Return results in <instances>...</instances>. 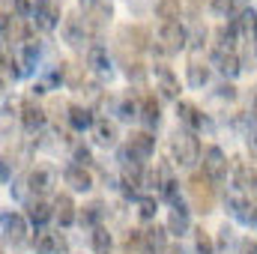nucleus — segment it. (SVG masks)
I'll list each match as a JSON object with an SVG mask.
<instances>
[{"label":"nucleus","instance_id":"1","mask_svg":"<svg viewBox=\"0 0 257 254\" xmlns=\"http://www.w3.org/2000/svg\"><path fill=\"white\" fill-rule=\"evenodd\" d=\"M171 159H174V165H180V168H194V165L203 159V150H200V141H197L194 132L177 129V132L171 135Z\"/></svg>","mask_w":257,"mask_h":254},{"label":"nucleus","instance_id":"2","mask_svg":"<svg viewBox=\"0 0 257 254\" xmlns=\"http://www.w3.org/2000/svg\"><path fill=\"white\" fill-rule=\"evenodd\" d=\"M186 45H189V30L183 24H162L159 33H156V42H153V48L162 51V54H168V57L180 54Z\"/></svg>","mask_w":257,"mask_h":254},{"label":"nucleus","instance_id":"3","mask_svg":"<svg viewBox=\"0 0 257 254\" xmlns=\"http://www.w3.org/2000/svg\"><path fill=\"white\" fill-rule=\"evenodd\" d=\"M60 33H63V42L69 45V48H84L96 30L87 24V18H84L81 12H72V15H66V18H63ZM87 48H90V45H87Z\"/></svg>","mask_w":257,"mask_h":254},{"label":"nucleus","instance_id":"4","mask_svg":"<svg viewBox=\"0 0 257 254\" xmlns=\"http://www.w3.org/2000/svg\"><path fill=\"white\" fill-rule=\"evenodd\" d=\"M203 177L212 183V186H221L224 180H227V171H230V165H227V156H224V150L221 147H206L203 150Z\"/></svg>","mask_w":257,"mask_h":254},{"label":"nucleus","instance_id":"5","mask_svg":"<svg viewBox=\"0 0 257 254\" xmlns=\"http://www.w3.org/2000/svg\"><path fill=\"white\" fill-rule=\"evenodd\" d=\"M189 197H192V206L197 212H212V206H215V191H212V183L203 177V174H192L189 177Z\"/></svg>","mask_w":257,"mask_h":254},{"label":"nucleus","instance_id":"6","mask_svg":"<svg viewBox=\"0 0 257 254\" xmlns=\"http://www.w3.org/2000/svg\"><path fill=\"white\" fill-rule=\"evenodd\" d=\"M78 9H81V15L87 18V24L96 33L114 18V3L111 0H78Z\"/></svg>","mask_w":257,"mask_h":254},{"label":"nucleus","instance_id":"7","mask_svg":"<svg viewBox=\"0 0 257 254\" xmlns=\"http://www.w3.org/2000/svg\"><path fill=\"white\" fill-rule=\"evenodd\" d=\"M0 224H3V242H6V245L18 248V245L27 242V218H24V215L6 209V212L0 215Z\"/></svg>","mask_w":257,"mask_h":254},{"label":"nucleus","instance_id":"8","mask_svg":"<svg viewBox=\"0 0 257 254\" xmlns=\"http://www.w3.org/2000/svg\"><path fill=\"white\" fill-rule=\"evenodd\" d=\"M30 21H33V27L42 30V33H51V30L63 27V24H60V3H57V0H39V6H36V12H33Z\"/></svg>","mask_w":257,"mask_h":254},{"label":"nucleus","instance_id":"9","mask_svg":"<svg viewBox=\"0 0 257 254\" xmlns=\"http://www.w3.org/2000/svg\"><path fill=\"white\" fill-rule=\"evenodd\" d=\"M57 186V177H54V171L51 168H45V165H36L30 174H27V189L33 197H45V194H51Z\"/></svg>","mask_w":257,"mask_h":254},{"label":"nucleus","instance_id":"10","mask_svg":"<svg viewBox=\"0 0 257 254\" xmlns=\"http://www.w3.org/2000/svg\"><path fill=\"white\" fill-rule=\"evenodd\" d=\"M153 72H156V90H159V96L168 99V102H180V81H177L174 69L165 63H156Z\"/></svg>","mask_w":257,"mask_h":254},{"label":"nucleus","instance_id":"11","mask_svg":"<svg viewBox=\"0 0 257 254\" xmlns=\"http://www.w3.org/2000/svg\"><path fill=\"white\" fill-rule=\"evenodd\" d=\"M33 248L36 254H66V236L60 230H48V227H42V230H36L33 233Z\"/></svg>","mask_w":257,"mask_h":254},{"label":"nucleus","instance_id":"12","mask_svg":"<svg viewBox=\"0 0 257 254\" xmlns=\"http://www.w3.org/2000/svg\"><path fill=\"white\" fill-rule=\"evenodd\" d=\"M117 42H120L123 51L132 48V54H141V51L150 48V33H147L144 27H132V24H126V27L117 30Z\"/></svg>","mask_w":257,"mask_h":254},{"label":"nucleus","instance_id":"13","mask_svg":"<svg viewBox=\"0 0 257 254\" xmlns=\"http://www.w3.org/2000/svg\"><path fill=\"white\" fill-rule=\"evenodd\" d=\"M126 150L132 153V159H138L141 165L153 159V150H156V138L150 132H132L126 141Z\"/></svg>","mask_w":257,"mask_h":254},{"label":"nucleus","instance_id":"14","mask_svg":"<svg viewBox=\"0 0 257 254\" xmlns=\"http://www.w3.org/2000/svg\"><path fill=\"white\" fill-rule=\"evenodd\" d=\"M212 66L224 78H236L242 72V57L236 54V48H218V51H212Z\"/></svg>","mask_w":257,"mask_h":254},{"label":"nucleus","instance_id":"15","mask_svg":"<svg viewBox=\"0 0 257 254\" xmlns=\"http://www.w3.org/2000/svg\"><path fill=\"white\" fill-rule=\"evenodd\" d=\"M51 218H54V203H48L45 197H30L27 200V221L36 224V230H42Z\"/></svg>","mask_w":257,"mask_h":254},{"label":"nucleus","instance_id":"16","mask_svg":"<svg viewBox=\"0 0 257 254\" xmlns=\"http://www.w3.org/2000/svg\"><path fill=\"white\" fill-rule=\"evenodd\" d=\"M233 27H236V36L248 45H257V9H242L236 18H233Z\"/></svg>","mask_w":257,"mask_h":254},{"label":"nucleus","instance_id":"17","mask_svg":"<svg viewBox=\"0 0 257 254\" xmlns=\"http://www.w3.org/2000/svg\"><path fill=\"white\" fill-rule=\"evenodd\" d=\"M168 230L165 227H159V224H150L147 230H144V245H141V251L144 254H168Z\"/></svg>","mask_w":257,"mask_h":254},{"label":"nucleus","instance_id":"18","mask_svg":"<svg viewBox=\"0 0 257 254\" xmlns=\"http://www.w3.org/2000/svg\"><path fill=\"white\" fill-rule=\"evenodd\" d=\"M177 120H180L183 129H189V132H194V135L206 126V117L200 114V108L192 105V102H177Z\"/></svg>","mask_w":257,"mask_h":254},{"label":"nucleus","instance_id":"19","mask_svg":"<svg viewBox=\"0 0 257 254\" xmlns=\"http://www.w3.org/2000/svg\"><path fill=\"white\" fill-rule=\"evenodd\" d=\"M63 183L72 191H90L93 189V177H90V171L81 168V165H69V168H66L63 171Z\"/></svg>","mask_w":257,"mask_h":254},{"label":"nucleus","instance_id":"20","mask_svg":"<svg viewBox=\"0 0 257 254\" xmlns=\"http://www.w3.org/2000/svg\"><path fill=\"white\" fill-rule=\"evenodd\" d=\"M21 126L27 129L30 135H36L39 129L45 126V108H39L33 99L24 102V105H21Z\"/></svg>","mask_w":257,"mask_h":254},{"label":"nucleus","instance_id":"21","mask_svg":"<svg viewBox=\"0 0 257 254\" xmlns=\"http://www.w3.org/2000/svg\"><path fill=\"white\" fill-rule=\"evenodd\" d=\"M87 66L96 72V75H111V57H108V48L93 42L87 48Z\"/></svg>","mask_w":257,"mask_h":254},{"label":"nucleus","instance_id":"22","mask_svg":"<svg viewBox=\"0 0 257 254\" xmlns=\"http://www.w3.org/2000/svg\"><path fill=\"white\" fill-rule=\"evenodd\" d=\"M54 218L60 221V227L75 224V218H78V209H75V200H72V194H57V197H54Z\"/></svg>","mask_w":257,"mask_h":254},{"label":"nucleus","instance_id":"23","mask_svg":"<svg viewBox=\"0 0 257 254\" xmlns=\"http://www.w3.org/2000/svg\"><path fill=\"white\" fill-rule=\"evenodd\" d=\"M66 120H69V126L75 129V132H87V129L96 126V117H93V111H90V108H84V105H69V114H66Z\"/></svg>","mask_w":257,"mask_h":254},{"label":"nucleus","instance_id":"24","mask_svg":"<svg viewBox=\"0 0 257 254\" xmlns=\"http://www.w3.org/2000/svg\"><path fill=\"white\" fill-rule=\"evenodd\" d=\"M117 123L114 120H96V126H93V141L99 144V147H117Z\"/></svg>","mask_w":257,"mask_h":254},{"label":"nucleus","instance_id":"25","mask_svg":"<svg viewBox=\"0 0 257 254\" xmlns=\"http://www.w3.org/2000/svg\"><path fill=\"white\" fill-rule=\"evenodd\" d=\"M141 123L147 129H156L159 126V120H162V111H159V99L156 96H141V117H138Z\"/></svg>","mask_w":257,"mask_h":254},{"label":"nucleus","instance_id":"26","mask_svg":"<svg viewBox=\"0 0 257 254\" xmlns=\"http://www.w3.org/2000/svg\"><path fill=\"white\" fill-rule=\"evenodd\" d=\"M102 218H105V206H102V200H93V203H87V206L78 212V221H81L84 227H90V230L102 227Z\"/></svg>","mask_w":257,"mask_h":254},{"label":"nucleus","instance_id":"27","mask_svg":"<svg viewBox=\"0 0 257 254\" xmlns=\"http://www.w3.org/2000/svg\"><path fill=\"white\" fill-rule=\"evenodd\" d=\"M183 15V0H159L156 3V18H162V24H180Z\"/></svg>","mask_w":257,"mask_h":254},{"label":"nucleus","instance_id":"28","mask_svg":"<svg viewBox=\"0 0 257 254\" xmlns=\"http://www.w3.org/2000/svg\"><path fill=\"white\" fill-rule=\"evenodd\" d=\"M186 81H189V87L200 90V87L209 81V66L200 63V57H192V60H189V66H186Z\"/></svg>","mask_w":257,"mask_h":254},{"label":"nucleus","instance_id":"29","mask_svg":"<svg viewBox=\"0 0 257 254\" xmlns=\"http://www.w3.org/2000/svg\"><path fill=\"white\" fill-rule=\"evenodd\" d=\"M233 183H236V189H242V191L257 189V168L254 165H248V162H236Z\"/></svg>","mask_w":257,"mask_h":254},{"label":"nucleus","instance_id":"30","mask_svg":"<svg viewBox=\"0 0 257 254\" xmlns=\"http://www.w3.org/2000/svg\"><path fill=\"white\" fill-rule=\"evenodd\" d=\"M227 206H230V215H233L236 221H242V224H254V221H251L254 200H248V197H230Z\"/></svg>","mask_w":257,"mask_h":254},{"label":"nucleus","instance_id":"31","mask_svg":"<svg viewBox=\"0 0 257 254\" xmlns=\"http://www.w3.org/2000/svg\"><path fill=\"white\" fill-rule=\"evenodd\" d=\"M189 209L186 206H177V209H171V215H168V233H174V236H183V233H189Z\"/></svg>","mask_w":257,"mask_h":254},{"label":"nucleus","instance_id":"32","mask_svg":"<svg viewBox=\"0 0 257 254\" xmlns=\"http://www.w3.org/2000/svg\"><path fill=\"white\" fill-rule=\"evenodd\" d=\"M42 60V42L39 39H30V42H24V48H21V63H24V72H30V69H36Z\"/></svg>","mask_w":257,"mask_h":254},{"label":"nucleus","instance_id":"33","mask_svg":"<svg viewBox=\"0 0 257 254\" xmlns=\"http://www.w3.org/2000/svg\"><path fill=\"white\" fill-rule=\"evenodd\" d=\"M209 6H212V12H215V15L230 18V21H233L242 9H248V6H245V0H212Z\"/></svg>","mask_w":257,"mask_h":254},{"label":"nucleus","instance_id":"34","mask_svg":"<svg viewBox=\"0 0 257 254\" xmlns=\"http://www.w3.org/2000/svg\"><path fill=\"white\" fill-rule=\"evenodd\" d=\"M90 242H93V251L96 254H111L114 248V239H111V230L102 224V227H96L93 233H90Z\"/></svg>","mask_w":257,"mask_h":254},{"label":"nucleus","instance_id":"35","mask_svg":"<svg viewBox=\"0 0 257 254\" xmlns=\"http://www.w3.org/2000/svg\"><path fill=\"white\" fill-rule=\"evenodd\" d=\"M194 254H218L215 239L206 230H194Z\"/></svg>","mask_w":257,"mask_h":254},{"label":"nucleus","instance_id":"36","mask_svg":"<svg viewBox=\"0 0 257 254\" xmlns=\"http://www.w3.org/2000/svg\"><path fill=\"white\" fill-rule=\"evenodd\" d=\"M123 75H126L128 81L141 84V81L147 78V66L141 63V60H123Z\"/></svg>","mask_w":257,"mask_h":254},{"label":"nucleus","instance_id":"37","mask_svg":"<svg viewBox=\"0 0 257 254\" xmlns=\"http://www.w3.org/2000/svg\"><path fill=\"white\" fill-rule=\"evenodd\" d=\"M156 209H159V200L156 197H138V215L144 218V221H153L156 218Z\"/></svg>","mask_w":257,"mask_h":254},{"label":"nucleus","instance_id":"38","mask_svg":"<svg viewBox=\"0 0 257 254\" xmlns=\"http://www.w3.org/2000/svg\"><path fill=\"white\" fill-rule=\"evenodd\" d=\"M63 78L69 87H75V90H84V78H81V69L75 63H63Z\"/></svg>","mask_w":257,"mask_h":254},{"label":"nucleus","instance_id":"39","mask_svg":"<svg viewBox=\"0 0 257 254\" xmlns=\"http://www.w3.org/2000/svg\"><path fill=\"white\" fill-rule=\"evenodd\" d=\"M72 165H81V168H87L90 162H93V156H90V150L87 147H81V144H75V150H72Z\"/></svg>","mask_w":257,"mask_h":254},{"label":"nucleus","instance_id":"40","mask_svg":"<svg viewBox=\"0 0 257 254\" xmlns=\"http://www.w3.org/2000/svg\"><path fill=\"white\" fill-rule=\"evenodd\" d=\"M203 42H206V27L194 24V30L189 33V45H192V48H203Z\"/></svg>","mask_w":257,"mask_h":254},{"label":"nucleus","instance_id":"41","mask_svg":"<svg viewBox=\"0 0 257 254\" xmlns=\"http://www.w3.org/2000/svg\"><path fill=\"white\" fill-rule=\"evenodd\" d=\"M245 138H248V147L251 153H257V120L248 114V129H245Z\"/></svg>","mask_w":257,"mask_h":254},{"label":"nucleus","instance_id":"42","mask_svg":"<svg viewBox=\"0 0 257 254\" xmlns=\"http://www.w3.org/2000/svg\"><path fill=\"white\" fill-rule=\"evenodd\" d=\"M215 96H218V99H236V87H233V84H221Z\"/></svg>","mask_w":257,"mask_h":254},{"label":"nucleus","instance_id":"43","mask_svg":"<svg viewBox=\"0 0 257 254\" xmlns=\"http://www.w3.org/2000/svg\"><path fill=\"white\" fill-rule=\"evenodd\" d=\"M242 254H257V239H245L242 242Z\"/></svg>","mask_w":257,"mask_h":254},{"label":"nucleus","instance_id":"44","mask_svg":"<svg viewBox=\"0 0 257 254\" xmlns=\"http://www.w3.org/2000/svg\"><path fill=\"white\" fill-rule=\"evenodd\" d=\"M3 183H9V159H3Z\"/></svg>","mask_w":257,"mask_h":254},{"label":"nucleus","instance_id":"45","mask_svg":"<svg viewBox=\"0 0 257 254\" xmlns=\"http://www.w3.org/2000/svg\"><path fill=\"white\" fill-rule=\"evenodd\" d=\"M251 117L257 120V93H254V99H251Z\"/></svg>","mask_w":257,"mask_h":254},{"label":"nucleus","instance_id":"46","mask_svg":"<svg viewBox=\"0 0 257 254\" xmlns=\"http://www.w3.org/2000/svg\"><path fill=\"white\" fill-rule=\"evenodd\" d=\"M168 254H183V248H180V245H171V248H168Z\"/></svg>","mask_w":257,"mask_h":254},{"label":"nucleus","instance_id":"47","mask_svg":"<svg viewBox=\"0 0 257 254\" xmlns=\"http://www.w3.org/2000/svg\"><path fill=\"white\" fill-rule=\"evenodd\" d=\"M251 221L257 224V200H254V209H251Z\"/></svg>","mask_w":257,"mask_h":254}]
</instances>
